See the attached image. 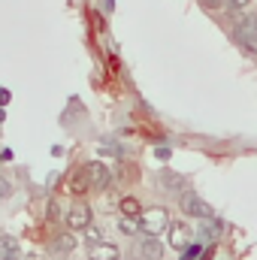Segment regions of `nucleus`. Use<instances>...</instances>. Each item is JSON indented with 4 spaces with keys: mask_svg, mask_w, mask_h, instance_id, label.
<instances>
[{
    "mask_svg": "<svg viewBox=\"0 0 257 260\" xmlns=\"http://www.w3.org/2000/svg\"><path fill=\"white\" fill-rule=\"evenodd\" d=\"M139 230L145 236H160L164 230H170V212L164 206H151V209H142L139 215Z\"/></svg>",
    "mask_w": 257,
    "mask_h": 260,
    "instance_id": "f257e3e1",
    "label": "nucleus"
},
{
    "mask_svg": "<svg viewBox=\"0 0 257 260\" xmlns=\"http://www.w3.org/2000/svg\"><path fill=\"white\" fill-rule=\"evenodd\" d=\"M179 209H182L188 218H203V221L215 218V209H212L206 200H200L194 191H182V197H179Z\"/></svg>",
    "mask_w": 257,
    "mask_h": 260,
    "instance_id": "f03ea898",
    "label": "nucleus"
},
{
    "mask_svg": "<svg viewBox=\"0 0 257 260\" xmlns=\"http://www.w3.org/2000/svg\"><path fill=\"white\" fill-rule=\"evenodd\" d=\"M236 40H239V46H242L248 55H257V12H248V15L236 24Z\"/></svg>",
    "mask_w": 257,
    "mask_h": 260,
    "instance_id": "7ed1b4c3",
    "label": "nucleus"
},
{
    "mask_svg": "<svg viewBox=\"0 0 257 260\" xmlns=\"http://www.w3.org/2000/svg\"><path fill=\"white\" fill-rule=\"evenodd\" d=\"M91 218H94V212H91L88 203H73L67 209V227L70 230H88L91 227Z\"/></svg>",
    "mask_w": 257,
    "mask_h": 260,
    "instance_id": "20e7f679",
    "label": "nucleus"
},
{
    "mask_svg": "<svg viewBox=\"0 0 257 260\" xmlns=\"http://www.w3.org/2000/svg\"><path fill=\"white\" fill-rule=\"evenodd\" d=\"M85 170H88V179H91V191H106V188H109V182H112V173H109V167H106V164H100V160H91Z\"/></svg>",
    "mask_w": 257,
    "mask_h": 260,
    "instance_id": "39448f33",
    "label": "nucleus"
},
{
    "mask_svg": "<svg viewBox=\"0 0 257 260\" xmlns=\"http://www.w3.org/2000/svg\"><path fill=\"white\" fill-rule=\"evenodd\" d=\"M167 233H170V245H173V248L185 251V248L191 245V227H188L185 221H173Z\"/></svg>",
    "mask_w": 257,
    "mask_h": 260,
    "instance_id": "423d86ee",
    "label": "nucleus"
},
{
    "mask_svg": "<svg viewBox=\"0 0 257 260\" xmlns=\"http://www.w3.org/2000/svg\"><path fill=\"white\" fill-rule=\"evenodd\" d=\"M88 260H121V248L115 242H97V245H88Z\"/></svg>",
    "mask_w": 257,
    "mask_h": 260,
    "instance_id": "0eeeda50",
    "label": "nucleus"
},
{
    "mask_svg": "<svg viewBox=\"0 0 257 260\" xmlns=\"http://www.w3.org/2000/svg\"><path fill=\"white\" fill-rule=\"evenodd\" d=\"M136 251H139L142 260H160L164 257V245H160L157 236H142L139 245H136Z\"/></svg>",
    "mask_w": 257,
    "mask_h": 260,
    "instance_id": "6e6552de",
    "label": "nucleus"
},
{
    "mask_svg": "<svg viewBox=\"0 0 257 260\" xmlns=\"http://www.w3.org/2000/svg\"><path fill=\"white\" fill-rule=\"evenodd\" d=\"M88 188H91L88 170H85V167H82V170H73L70 179H67V191H70L73 197H82V194H88Z\"/></svg>",
    "mask_w": 257,
    "mask_h": 260,
    "instance_id": "1a4fd4ad",
    "label": "nucleus"
},
{
    "mask_svg": "<svg viewBox=\"0 0 257 260\" xmlns=\"http://www.w3.org/2000/svg\"><path fill=\"white\" fill-rule=\"evenodd\" d=\"M49 248H52L58 257H70V254L76 251V236H73V233H58Z\"/></svg>",
    "mask_w": 257,
    "mask_h": 260,
    "instance_id": "9d476101",
    "label": "nucleus"
},
{
    "mask_svg": "<svg viewBox=\"0 0 257 260\" xmlns=\"http://www.w3.org/2000/svg\"><path fill=\"white\" fill-rule=\"evenodd\" d=\"M0 260H21V248L15 236H0Z\"/></svg>",
    "mask_w": 257,
    "mask_h": 260,
    "instance_id": "9b49d317",
    "label": "nucleus"
},
{
    "mask_svg": "<svg viewBox=\"0 0 257 260\" xmlns=\"http://www.w3.org/2000/svg\"><path fill=\"white\" fill-rule=\"evenodd\" d=\"M118 209H121V218H136V221H139V215H142V206H139L136 197H124V200L118 203Z\"/></svg>",
    "mask_w": 257,
    "mask_h": 260,
    "instance_id": "f8f14e48",
    "label": "nucleus"
},
{
    "mask_svg": "<svg viewBox=\"0 0 257 260\" xmlns=\"http://www.w3.org/2000/svg\"><path fill=\"white\" fill-rule=\"evenodd\" d=\"M160 185L167 188V191H185V179L179 176V173H160Z\"/></svg>",
    "mask_w": 257,
    "mask_h": 260,
    "instance_id": "ddd939ff",
    "label": "nucleus"
},
{
    "mask_svg": "<svg viewBox=\"0 0 257 260\" xmlns=\"http://www.w3.org/2000/svg\"><path fill=\"white\" fill-rule=\"evenodd\" d=\"M118 230H121L124 236H136V230H139V221H136V218H121V221H118Z\"/></svg>",
    "mask_w": 257,
    "mask_h": 260,
    "instance_id": "4468645a",
    "label": "nucleus"
},
{
    "mask_svg": "<svg viewBox=\"0 0 257 260\" xmlns=\"http://www.w3.org/2000/svg\"><path fill=\"white\" fill-rule=\"evenodd\" d=\"M203 254H206V251H203V245L197 242V245H188V248L182 251V257H179V260H200Z\"/></svg>",
    "mask_w": 257,
    "mask_h": 260,
    "instance_id": "2eb2a0df",
    "label": "nucleus"
},
{
    "mask_svg": "<svg viewBox=\"0 0 257 260\" xmlns=\"http://www.w3.org/2000/svg\"><path fill=\"white\" fill-rule=\"evenodd\" d=\"M49 221H64V209H61V200H52V203H49Z\"/></svg>",
    "mask_w": 257,
    "mask_h": 260,
    "instance_id": "dca6fc26",
    "label": "nucleus"
},
{
    "mask_svg": "<svg viewBox=\"0 0 257 260\" xmlns=\"http://www.w3.org/2000/svg\"><path fill=\"white\" fill-rule=\"evenodd\" d=\"M218 233H221V224L209 218V224H203V239H215Z\"/></svg>",
    "mask_w": 257,
    "mask_h": 260,
    "instance_id": "f3484780",
    "label": "nucleus"
},
{
    "mask_svg": "<svg viewBox=\"0 0 257 260\" xmlns=\"http://www.w3.org/2000/svg\"><path fill=\"white\" fill-rule=\"evenodd\" d=\"M85 242H88V245H97V242H100V230H97V227H88V230H85Z\"/></svg>",
    "mask_w": 257,
    "mask_h": 260,
    "instance_id": "a211bd4d",
    "label": "nucleus"
},
{
    "mask_svg": "<svg viewBox=\"0 0 257 260\" xmlns=\"http://www.w3.org/2000/svg\"><path fill=\"white\" fill-rule=\"evenodd\" d=\"M227 3H230V9H236V12H239V9H248V3H251V0H227Z\"/></svg>",
    "mask_w": 257,
    "mask_h": 260,
    "instance_id": "6ab92c4d",
    "label": "nucleus"
},
{
    "mask_svg": "<svg viewBox=\"0 0 257 260\" xmlns=\"http://www.w3.org/2000/svg\"><path fill=\"white\" fill-rule=\"evenodd\" d=\"M154 154H157V160H170V148H157Z\"/></svg>",
    "mask_w": 257,
    "mask_h": 260,
    "instance_id": "aec40b11",
    "label": "nucleus"
},
{
    "mask_svg": "<svg viewBox=\"0 0 257 260\" xmlns=\"http://www.w3.org/2000/svg\"><path fill=\"white\" fill-rule=\"evenodd\" d=\"M0 197H9V182H6V179L0 182Z\"/></svg>",
    "mask_w": 257,
    "mask_h": 260,
    "instance_id": "412c9836",
    "label": "nucleus"
},
{
    "mask_svg": "<svg viewBox=\"0 0 257 260\" xmlns=\"http://www.w3.org/2000/svg\"><path fill=\"white\" fill-rule=\"evenodd\" d=\"M103 6H106V12H112L115 9V0H103Z\"/></svg>",
    "mask_w": 257,
    "mask_h": 260,
    "instance_id": "4be33fe9",
    "label": "nucleus"
},
{
    "mask_svg": "<svg viewBox=\"0 0 257 260\" xmlns=\"http://www.w3.org/2000/svg\"><path fill=\"white\" fill-rule=\"evenodd\" d=\"M24 260H49V257H43V254H27Z\"/></svg>",
    "mask_w": 257,
    "mask_h": 260,
    "instance_id": "5701e85b",
    "label": "nucleus"
}]
</instances>
